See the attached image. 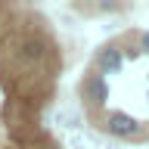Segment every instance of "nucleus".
Segmentation results:
<instances>
[{"label": "nucleus", "instance_id": "obj_2", "mask_svg": "<svg viewBox=\"0 0 149 149\" xmlns=\"http://www.w3.org/2000/svg\"><path fill=\"white\" fill-rule=\"evenodd\" d=\"M81 100H84V109H87L90 121L96 124V121L106 115V112H102V106H106V100H109V84H106V78H102V74L93 72V68L87 72V78L81 81Z\"/></svg>", "mask_w": 149, "mask_h": 149}, {"label": "nucleus", "instance_id": "obj_1", "mask_svg": "<svg viewBox=\"0 0 149 149\" xmlns=\"http://www.w3.org/2000/svg\"><path fill=\"white\" fill-rule=\"evenodd\" d=\"M93 127H102L106 134H112V137H118V140H127V143L149 140V127L143 121H137L134 115H127V112H106Z\"/></svg>", "mask_w": 149, "mask_h": 149}, {"label": "nucleus", "instance_id": "obj_3", "mask_svg": "<svg viewBox=\"0 0 149 149\" xmlns=\"http://www.w3.org/2000/svg\"><path fill=\"white\" fill-rule=\"evenodd\" d=\"M121 65H124V50H121V40L118 44H106L96 50V56H93V72L96 74H115L121 72Z\"/></svg>", "mask_w": 149, "mask_h": 149}, {"label": "nucleus", "instance_id": "obj_4", "mask_svg": "<svg viewBox=\"0 0 149 149\" xmlns=\"http://www.w3.org/2000/svg\"><path fill=\"white\" fill-rule=\"evenodd\" d=\"M140 53H149V31L140 34Z\"/></svg>", "mask_w": 149, "mask_h": 149}]
</instances>
